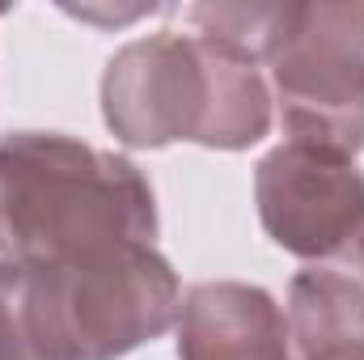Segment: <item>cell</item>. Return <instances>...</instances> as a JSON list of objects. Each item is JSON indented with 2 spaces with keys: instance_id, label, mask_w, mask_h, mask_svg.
<instances>
[{
  "instance_id": "obj_1",
  "label": "cell",
  "mask_w": 364,
  "mask_h": 360,
  "mask_svg": "<svg viewBox=\"0 0 364 360\" xmlns=\"http://www.w3.org/2000/svg\"><path fill=\"white\" fill-rule=\"evenodd\" d=\"M178 280L149 246L0 259V360H114L178 314Z\"/></svg>"
},
{
  "instance_id": "obj_2",
  "label": "cell",
  "mask_w": 364,
  "mask_h": 360,
  "mask_svg": "<svg viewBox=\"0 0 364 360\" xmlns=\"http://www.w3.org/2000/svg\"><path fill=\"white\" fill-rule=\"evenodd\" d=\"M153 233V191L127 157L51 132L0 140V250L9 259L149 246Z\"/></svg>"
},
{
  "instance_id": "obj_3",
  "label": "cell",
  "mask_w": 364,
  "mask_h": 360,
  "mask_svg": "<svg viewBox=\"0 0 364 360\" xmlns=\"http://www.w3.org/2000/svg\"><path fill=\"white\" fill-rule=\"evenodd\" d=\"M102 106L114 136L132 144L246 149L272 123L259 68L199 34H153L123 47L106 68Z\"/></svg>"
},
{
  "instance_id": "obj_4",
  "label": "cell",
  "mask_w": 364,
  "mask_h": 360,
  "mask_svg": "<svg viewBox=\"0 0 364 360\" xmlns=\"http://www.w3.org/2000/svg\"><path fill=\"white\" fill-rule=\"evenodd\" d=\"M267 64L292 144L352 157L364 144V4H292Z\"/></svg>"
},
{
  "instance_id": "obj_5",
  "label": "cell",
  "mask_w": 364,
  "mask_h": 360,
  "mask_svg": "<svg viewBox=\"0 0 364 360\" xmlns=\"http://www.w3.org/2000/svg\"><path fill=\"white\" fill-rule=\"evenodd\" d=\"M255 191L275 246L301 259L356 255L364 233V174L352 157L288 140L263 157Z\"/></svg>"
},
{
  "instance_id": "obj_6",
  "label": "cell",
  "mask_w": 364,
  "mask_h": 360,
  "mask_svg": "<svg viewBox=\"0 0 364 360\" xmlns=\"http://www.w3.org/2000/svg\"><path fill=\"white\" fill-rule=\"evenodd\" d=\"M178 360H292L288 318L250 284H195L178 305Z\"/></svg>"
},
{
  "instance_id": "obj_7",
  "label": "cell",
  "mask_w": 364,
  "mask_h": 360,
  "mask_svg": "<svg viewBox=\"0 0 364 360\" xmlns=\"http://www.w3.org/2000/svg\"><path fill=\"white\" fill-rule=\"evenodd\" d=\"M296 360H364V288L339 271H301L288 297Z\"/></svg>"
},
{
  "instance_id": "obj_8",
  "label": "cell",
  "mask_w": 364,
  "mask_h": 360,
  "mask_svg": "<svg viewBox=\"0 0 364 360\" xmlns=\"http://www.w3.org/2000/svg\"><path fill=\"white\" fill-rule=\"evenodd\" d=\"M292 4H195L191 9V26L199 30V38L259 64L267 60L275 38L288 26Z\"/></svg>"
},
{
  "instance_id": "obj_9",
  "label": "cell",
  "mask_w": 364,
  "mask_h": 360,
  "mask_svg": "<svg viewBox=\"0 0 364 360\" xmlns=\"http://www.w3.org/2000/svg\"><path fill=\"white\" fill-rule=\"evenodd\" d=\"M356 259H360V268H364V233H360V242H356Z\"/></svg>"
}]
</instances>
